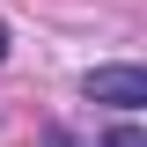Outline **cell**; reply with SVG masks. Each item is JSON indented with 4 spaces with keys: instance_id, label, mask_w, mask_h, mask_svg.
Listing matches in <instances>:
<instances>
[{
    "instance_id": "3957f363",
    "label": "cell",
    "mask_w": 147,
    "mask_h": 147,
    "mask_svg": "<svg viewBox=\"0 0 147 147\" xmlns=\"http://www.w3.org/2000/svg\"><path fill=\"white\" fill-rule=\"evenodd\" d=\"M44 147H88V140H81V132H52Z\"/></svg>"
},
{
    "instance_id": "6da1fadb",
    "label": "cell",
    "mask_w": 147,
    "mask_h": 147,
    "mask_svg": "<svg viewBox=\"0 0 147 147\" xmlns=\"http://www.w3.org/2000/svg\"><path fill=\"white\" fill-rule=\"evenodd\" d=\"M81 96L110 110H147V66H88L81 74Z\"/></svg>"
},
{
    "instance_id": "7a4b0ae2",
    "label": "cell",
    "mask_w": 147,
    "mask_h": 147,
    "mask_svg": "<svg viewBox=\"0 0 147 147\" xmlns=\"http://www.w3.org/2000/svg\"><path fill=\"white\" fill-rule=\"evenodd\" d=\"M103 147H147V132H132V125H118V132H110Z\"/></svg>"
},
{
    "instance_id": "277c9868",
    "label": "cell",
    "mask_w": 147,
    "mask_h": 147,
    "mask_svg": "<svg viewBox=\"0 0 147 147\" xmlns=\"http://www.w3.org/2000/svg\"><path fill=\"white\" fill-rule=\"evenodd\" d=\"M0 59H7V22H0Z\"/></svg>"
}]
</instances>
